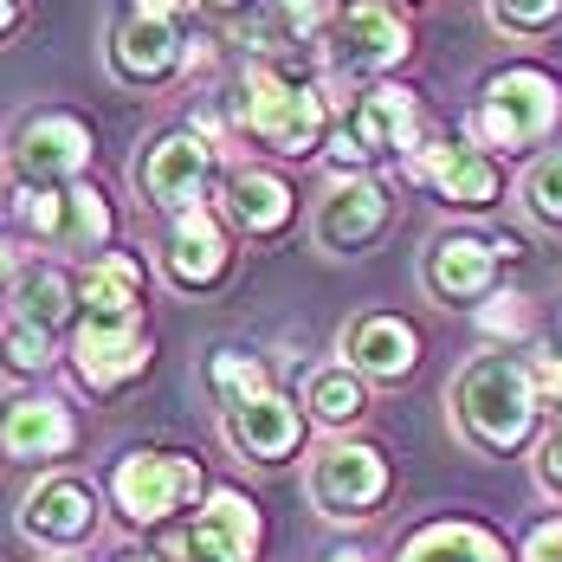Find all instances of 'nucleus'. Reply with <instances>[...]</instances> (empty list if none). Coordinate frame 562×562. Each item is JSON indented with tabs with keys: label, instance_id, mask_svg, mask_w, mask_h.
I'll list each match as a JSON object with an SVG mask.
<instances>
[{
	"label": "nucleus",
	"instance_id": "f257e3e1",
	"mask_svg": "<svg viewBox=\"0 0 562 562\" xmlns=\"http://www.w3.org/2000/svg\"><path fill=\"white\" fill-rule=\"evenodd\" d=\"M459 420H465V434L479 447H492V452L524 447V434L537 420V382H530V369L510 362V356L472 362L459 375Z\"/></svg>",
	"mask_w": 562,
	"mask_h": 562
},
{
	"label": "nucleus",
	"instance_id": "f03ea898",
	"mask_svg": "<svg viewBox=\"0 0 562 562\" xmlns=\"http://www.w3.org/2000/svg\"><path fill=\"white\" fill-rule=\"evenodd\" d=\"M239 116L259 143H272L284 156H304L317 149L324 136V104L297 85H284L279 71H246V91H239Z\"/></svg>",
	"mask_w": 562,
	"mask_h": 562
},
{
	"label": "nucleus",
	"instance_id": "7ed1b4c3",
	"mask_svg": "<svg viewBox=\"0 0 562 562\" xmlns=\"http://www.w3.org/2000/svg\"><path fill=\"white\" fill-rule=\"evenodd\" d=\"M550 123H557V85H550L543 71L517 65V71H498V78L485 85L479 136H485L492 149H524V143H537Z\"/></svg>",
	"mask_w": 562,
	"mask_h": 562
},
{
	"label": "nucleus",
	"instance_id": "20e7f679",
	"mask_svg": "<svg viewBox=\"0 0 562 562\" xmlns=\"http://www.w3.org/2000/svg\"><path fill=\"white\" fill-rule=\"evenodd\" d=\"M111 492H116V510L130 524H162L169 510H181L201 492V465L181 459V452H130L116 465Z\"/></svg>",
	"mask_w": 562,
	"mask_h": 562
},
{
	"label": "nucleus",
	"instance_id": "39448f33",
	"mask_svg": "<svg viewBox=\"0 0 562 562\" xmlns=\"http://www.w3.org/2000/svg\"><path fill=\"white\" fill-rule=\"evenodd\" d=\"M389 492V465L375 447H324V459L311 465V498L324 505V517H369Z\"/></svg>",
	"mask_w": 562,
	"mask_h": 562
},
{
	"label": "nucleus",
	"instance_id": "423d86ee",
	"mask_svg": "<svg viewBox=\"0 0 562 562\" xmlns=\"http://www.w3.org/2000/svg\"><path fill=\"white\" fill-rule=\"evenodd\" d=\"M85 156H91V136H85V123H71V116H40V123H26V130H20V149H13L26 188H53L65 175H78Z\"/></svg>",
	"mask_w": 562,
	"mask_h": 562
},
{
	"label": "nucleus",
	"instance_id": "0eeeda50",
	"mask_svg": "<svg viewBox=\"0 0 562 562\" xmlns=\"http://www.w3.org/2000/svg\"><path fill=\"white\" fill-rule=\"evenodd\" d=\"M20 524H26V537H40V543H78V537H91V524H98V498H91L78 479H46V485L26 492Z\"/></svg>",
	"mask_w": 562,
	"mask_h": 562
},
{
	"label": "nucleus",
	"instance_id": "6e6552de",
	"mask_svg": "<svg viewBox=\"0 0 562 562\" xmlns=\"http://www.w3.org/2000/svg\"><path fill=\"white\" fill-rule=\"evenodd\" d=\"M143 362H149V342L136 337V324L85 317V330H78V375H85L91 389H116V382H130Z\"/></svg>",
	"mask_w": 562,
	"mask_h": 562
},
{
	"label": "nucleus",
	"instance_id": "1a4fd4ad",
	"mask_svg": "<svg viewBox=\"0 0 562 562\" xmlns=\"http://www.w3.org/2000/svg\"><path fill=\"white\" fill-rule=\"evenodd\" d=\"M407 53V26L394 20L389 7H375V0H362V7H349L337 26V58L342 65H356V71H382L394 58Z\"/></svg>",
	"mask_w": 562,
	"mask_h": 562
},
{
	"label": "nucleus",
	"instance_id": "9d476101",
	"mask_svg": "<svg viewBox=\"0 0 562 562\" xmlns=\"http://www.w3.org/2000/svg\"><path fill=\"white\" fill-rule=\"evenodd\" d=\"M226 440L246 452V459H284L297 447V407L279 394H259L246 407H226Z\"/></svg>",
	"mask_w": 562,
	"mask_h": 562
},
{
	"label": "nucleus",
	"instance_id": "9b49d317",
	"mask_svg": "<svg viewBox=\"0 0 562 562\" xmlns=\"http://www.w3.org/2000/svg\"><path fill=\"white\" fill-rule=\"evenodd\" d=\"M0 447L13 452V459H58V452L71 447V414L58 401H7Z\"/></svg>",
	"mask_w": 562,
	"mask_h": 562
},
{
	"label": "nucleus",
	"instance_id": "f8f14e48",
	"mask_svg": "<svg viewBox=\"0 0 562 562\" xmlns=\"http://www.w3.org/2000/svg\"><path fill=\"white\" fill-rule=\"evenodd\" d=\"M201 181H207V143H201V136H169V143H156V156L143 162V188H149L162 207L201 201Z\"/></svg>",
	"mask_w": 562,
	"mask_h": 562
},
{
	"label": "nucleus",
	"instance_id": "ddd939ff",
	"mask_svg": "<svg viewBox=\"0 0 562 562\" xmlns=\"http://www.w3.org/2000/svg\"><path fill=\"white\" fill-rule=\"evenodd\" d=\"M420 175L459 201V207H492L498 201V169H492V156H479V149H452V143H434L427 156H420Z\"/></svg>",
	"mask_w": 562,
	"mask_h": 562
},
{
	"label": "nucleus",
	"instance_id": "4468645a",
	"mask_svg": "<svg viewBox=\"0 0 562 562\" xmlns=\"http://www.w3.org/2000/svg\"><path fill=\"white\" fill-rule=\"evenodd\" d=\"M349 362L375 382H401L414 369V330L401 317H362L349 330Z\"/></svg>",
	"mask_w": 562,
	"mask_h": 562
},
{
	"label": "nucleus",
	"instance_id": "2eb2a0df",
	"mask_svg": "<svg viewBox=\"0 0 562 562\" xmlns=\"http://www.w3.org/2000/svg\"><path fill=\"white\" fill-rule=\"evenodd\" d=\"M382 214H389L382 188H375V181H349V188H337V194L324 201V214H317V233H324V246L349 252V246H362V239L382 226Z\"/></svg>",
	"mask_w": 562,
	"mask_h": 562
},
{
	"label": "nucleus",
	"instance_id": "dca6fc26",
	"mask_svg": "<svg viewBox=\"0 0 562 562\" xmlns=\"http://www.w3.org/2000/svg\"><path fill=\"white\" fill-rule=\"evenodd\" d=\"M492 259H498V246L452 233V239H440V246H434L427 279H434V291H440V297H479V291L492 284Z\"/></svg>",
	"mask_w": 562,
	"mask_h": 562
},
{
	"label": "nucleus",
	"instance_id": "f3484780",
	"mask_svg": "<svg viewBox=\"0 0 562 562\" xmlns=\"http://www.w3.org/2000/svg\"><path fill=\"white\" fill-rule=\"evenodd\" d=\"M226 266V246H221V226L207 221L201 207L194 214H181L169 233V272L175 284H214Z\"/></svg>",
	"mask_w": 562,
	"mask_h": 562
},
{
	"label": "nucleus",
	"instance_id": "a211bd4d",
	"mask_svg": "<svg viewBox=\"0 0 562 562\" xmlns=\"http://www.w3.org/2000/svg\"><path fill=\"white\" fill-rule=\"evenodd\" d=\"M401 562H505V543L479 524H427L420 537H407Z\"/></svg>",
	"mask_w": 562,
	"mask_h": 562
},
{
	"label": "nucleus",
	"instance_id": "6ab92c4d",
	"mask_svg": "<svg viewBox=\"0 0 562 562\" xmlns=\"http://www.w3.org/2000/svg\"><path fill=\"white\" fill-rule=\"evenodd\" d=\"M349 136L375 156V149H401L407 136H414V98L407 91H394V85H382V91H369L362 98V111H356V123H349Z\"/></svg>",
	"mask_w": 562,
	"mask_h": 562
},
{
	"label": "nucleus",
	"instance_id": "aec40b11",
	"mask_svg": "<svg viewBox=\"0 0 562 562\" xmlns=\"http://www.w3.org/2000/svg\"><path fill=\"white\" fill-rule=\"evenodd\" d=\"M175 46H181V40H175L169 20H143V13H136V20L123 26V40H116V65H123L130 78H162L175 65Z\"/></svg>",
	"mask_w": 562,
	"mask_h": 562
},
{
	"label": "nucleus",
	"instance_id": "412c9836",
	"mask_svg": "<svg viewBox=\"0 0 562 562\" xmlns=\"http://www.w3.org/2000/svg\"><path fill=\"white\" fill-rule=\"evenodd\" d=\"M201 524L214 530V543H221L233 562H252V550H259V510H252V498H239V492H214L207 510H201Z\"/></svg>",
	"mask_w": 562,
	"mask_h": 562
},
{
	"label": "nucleus",
	"instance_id": "4be33fe9",
	"mask_svg": "<svg viewBox=\"0 0 562 562\" xmlns=\"http://www.w3.org/2000/svg\"><path fill=\"white\" fill-rule=\"evenodd\" d=\"M85 304H91V317H104V324H136V266H130V259H104V266L85 279Z\"/></svg>",
	"mask_w": 562,
	"mask_h": 562
},
{
	"label": "nucleus",
	"instance_id": "5701e85b",
	"mask_svg": "<svg viewBox=\"0 0 562 562\" xmlns=\"http://www.w3.org/2000/svg\"><path fill=\"white\" fill-rule=\"evenodd\" d=\"M233 214H239L246 233H272L291 214V194H284V181H272V175H239L233 181Z\"/></svg>",
	"mask_w": 562,
	"mask_h": 562
},
{
	"label": "nucleus",
	"instance_id": "b1692460",
	"mask_svg": "<svg viewBox=\"0 0 562 562\" xmlns=\"http://www.w3.org/2000/svg\"><path fill=\"white\" fill-rule=\"evenodd\" d=\"M13 297H20V324H33V330H53L58 317L71 311V304H65V279H58L53 266H40V272H26Z\"/></svg>",
	"mask_w": 562,
	"mask_h": 562
},
{
	"label": "nucleus",
	"instance_id": "393cba45",
	"mask_svg": "<svg viewBox=\"0 0 562 562\" xmlns=\"http://www.w3.org/2000/svg\"><path fill=\"white\" fill-rule=\"evenodd\" d=\"M311 414H317V420H356V414H362V382H356L349 369L311 375Z\"/></svg>",
	"mask_w": 562,
	"mask_h": 562
},
{
	"label": "nucleus",
	"instance_id": "a878e982",
	"mask_svg": "<svg viewBox=\"0 0 562 562\" xmlns=\"http://www.w3.org/2000/svg\"><path fill=\"white\" fill-rule=\"evenodd\" d=\"M214 394H221L226 407H246V401H259V394H266L259 362H246V356L221 349V356H214Z\"/></svg>",
	"mask_w": 562,
	"mask_h": 562
},
{
	"label": "nucleus",
	"instance_id": "bb28decb",
	"mask_svg": "<svg viewBox=\"0 0 562 562\" xmlns=\"http://www.w3.org/2000/svg\"><path fill=\"white\" fill-rule=\"evenodd\" d=\"M524 201H530V214H537V221L562 226V156H543V162L530 169V181H524Z\"/></svg>",
	"mask_w": 562,
	"mask_h": 562
},
{
	"label": "nucleus",
	"instance_id": "cd10ccee",
	"mask_svg": "<svg viewBox=\"0 0 562 562\" xmlns=\"http://www.w3.org/2000/svg\"><path fill=\"white\" fill-rule=\"evenodd\" d=\"M111 214H104V194L98 188H71L65 194V239H104Z\"/></svg>",
	"mask_w": 562,
	"mask_h": 562
},
{
	"label": "nucleus",
	"instance_id": "c85d7f7f",
	"mask_svg": "<svg viewBox=\"0 0 562 562\" xmlns=\"http://www.w3.org/2000/svg\"><path fill=\"white\" fill-rule=\"evenodd\" d=\"M0 356H7V369H20V375H33V369H46V330H33V324H20V330H7L0 342Z\"/></svg>",
	"mask_w": 562,
	"mask_h": 562
},
{
	"label": "nucleus",
	"instance_id": "c756f323",
	"mask_svg": "<svg viewBox=\"0 0 562 562\" xmlns=\"http://www.w3.org/2000/svg\"><path fill=\"white\" fill-rule=\"evenodd\" d=\"M20 214H26L33 233L65 239V194H53V188H26V194H20Z\"/></svg>",
	"mask_w": 562,
	"mask_h": 562
},
{
	"label": "nucleus",
	"instance_id": "7c9ffc66",
	"mask_svg": "<svg viewBox=\"0 0 562 562\" xmlns=\"http://www.w3.org/2000/svg\"><path fill=\"white\" fill-rule=\"evenodd\" d=\"M492 13H498V26L537 33V26H550V20L562 13V0H492Z\"/></svg>",
	"mask_w": 562,
	"mask_h": 562
},
{
	"label": "nucleus",
	"instance_id": "2f4dec72",
	"mask_svg": "<svg viewBox=\"0 0 562 562\" xmlns=\"http://www.w3.org/2000/svg\"><path fill=\"white\" fill-rule=\"evenodd\" d=\"M479 324H485L492 337H510V330H524V324H530V311H524V297H492V304L479 311Z\"/></svg>",
	"mask_w": 562,
	"mask_h": 562
},
{
	"label": "nucleus",
	"instance_id": "473e14b6",
	"mask_svg": "<svg viewBox=\"0 0 562 562\" xmlns=\"http://www.w3.org/2000/svg\"><path fill=\"white\" fill-rule=\"evenodd\" d=\"M324 13H330V0H284V26L291 33H317Z\"/></svg>",
	"mask_w": 562,
	"mask_h": 562
},
{
	"label": "nucleus",
	"instance_id": "72a5a7b5",
	"mask_svg": "<svg viewBox=\"0 0 562 562\" xmlns=\"http://www.w3.org/2000/svg\"><path fill=\"white\" fill-rule=\"evenodd\" d=\"M537 472H543V485H550V492L562 498V427L550 434V440H543V459H537Z\"/></svg>",
	"mask_w": 562,
	"mask_h": 562
},
{
	"label": "nucleus",
	"instance_id": "f704fd0d",
	"mask_svg": "<svg viewBox=\"0 0 562 562\" xmlns=\"http://www.w3.org/2000/svg\"><path fill=\"white\" fill-rule=\"evenodd\" d=\"M530 562H562V524H543L537 537H530V550H524Z\"/></svg>",
	"mask_w": 562,
	"mask_h": 562
},
{
	"label": "nucleus",
	"instance_id": "c9c22d12",
	"mask_svg": "<svg viewBox=\"0 0 562 562\" xmlns=\"http://www.w3.org/2000/svg\"><path fill=\"white\" fill-rule=\"evenodd\" d=\"M530 382H537V394H562V356H537Z\"/></svg>",
	"mask_w": 562,
	"mask_h": 562
},
{
	"label": "nucleus",
	"instance_id": "e433bc0d",
	"mask_svg": "<svg viewBox=\"0 0 562 562\" xmlns=\"http://www.w3.org/2000/svg\"><path fill=\"white\" fill-rule=\"evenodd\" d=\"M175 7H181V0H136V13H143V20H169Z\"/></svg>",
	"mask_w": 562,
	"mask_h": 562
},
{
	"label": "nucleus",
	"instance_id": "4c0bfd02",
	"mask_svg": "<svg viewBox=\"0 0 562 562\" xmlns=\"http://www.w3.org/2000/svg\"><path fill=\"white\" fill-rule=\"evenodd\" d=\"M7 20H13V0H0V26H7Z\"/></svg>",
	"mask_w": 562,
	"mask_h": 562
},
{
	"label": "nucleus",
	"instance_id": "58836bf2",
	"mask_svg": "<svg viewBox=\"0 0 562 562\" xmlns=\"http://www.w3.org/2000/svg\"><path fill=\"white\" fill-rule=\"evenodd\" d=\"M330 562H362V557H356V550H337V557H330Z\"/></svg>",
	"mask_w": 562,
	"mask_h": 562
},
{
	"label": "nucleus",
	"instance_id": "ea45409f",
	"mask_svg": "<svg viewBox=\"0 0 562 562\" xmlns=\"http://www.w3.org/2000/svg\"><path fill=\"white\" fill-rule=\"evenodd\" d=\"M0 284H7V246H0Z\"/></svg>",
	"mask_w": 562,
	"mask_h": 562
},
{
	"label": "nucleus",
	"instance_id": "a19ab883",
	"mask_svg": "<svg viewBox=\"0 0 562 562\" xmlns=\"http://www.w3.org/2000/svg\"><path fill=\"white\" fill-rule=\"evenodd\" d=\"M130 562H162V557H130Z\"/></svg>",
	"mask_w": 562,
	"mask_h": 562
}]
</instances>
